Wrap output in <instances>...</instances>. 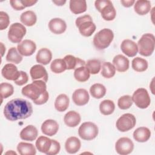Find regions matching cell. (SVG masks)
I'll list each match as a JSON object with an SVG mask.
<instances>
[{"label": "cell", "mask_w": 155, "mask_h": 155, "mask_svg": "<svg viewBox=\"0 0 155 155\" xmlns=\"http://www.w3.org/2000/svg\"><path fill=\"white\" fill-rule=\"evenodd\" d=\"M134 149V143L128 137H123L119 138L115 144L116 151L121 155L130 154Z\"/></svg>", "instance_id": "8fae6325"}, {"label": "cell", "mask_w": 155, "mask_h": 155, "mask_svg": "<svg viewBox=\"0 0 155 155\" xmlns=\"http://www.w3.org/2000/svg\"><path fill=\"white\" fill-rule=\"evenodd\" d=\"M131 66L134 70L137 72H143L148 68V62L143 58L136 57L134 58L131 62Z\"/></svg>", "instance_id": "e575fe53"}, {"label": "cell", "mask_w": 155, "mask_h": 155, "mask_svg": "<svg viewBox=\"0 0 155 155\" xmlns=\"http://www.w3.org/2000/svg\"><path fill=\"white\" fill-rule=\"evenodd\" d=\"M120 49L128 57L135 56L138 51L137 44L135 42L130 39L124 40L120 44Z\"/></svg>", "instance_id": "e0dca14e"}, {"label": "cell", "mask_w": 155, "mask_h": 155, "mask_svg": "<svg viewBox=\"0 0 155 155\" xmlns=\"http://www.w3.org/2000/svg\"><path fill=\"white\" fill-rule=\"evenodd\" d=\"M133 102L139 108H147L151 103V99L147 90L143 88L137 89L131 96Z\"/></svg>", "instance_id": "ba28073f"}, {"label": "cell", "mask_w": 155, "mask_h": 155, "mask_svg": "<svg viewBox=\"0 0 155 155\" xmlns=\"http://www.w3.org/2000/svg\"><path fill=\"white\" fill-rule=\"evenodd\" d=\"M97 126L91 122H85L81 125L78 129L79 137L85 140H91L96 138L98 134Z\"/></svg>", "instance_id": "52a82bcc"}, {"label": "cell", "mask_w": 155, "mask_h": 155, "mask_svg": "<svg viewBox=\"0 0 155 155\" xmlns=\"http://www.w3.org/2000/svg\"><path fill=\"white\" fill-rule=\"evenodd\" d=\"M96 8L101 13L102 18L105 21H112L116 16V11L111 1L109 0L96 1L94 2Z\"/></svg>", "instance_id": "8992f818"}, {"label": "cell", "mask_w": 155, "mask_h": 155, "mask_svg": "<svg viewBox=\"0 0 155 155\" xmlns=\"http://www.w3.org/2000/svg\"><path fill=\"white\" fill-rule=\"evenodd\" d=\"M17 150L21 155H35L36 150L32 143L19 142L17 146Z\"/></svg>", "instance_id": "4dcf8cb0"}, {"label": "cell", "mask_w": 155, "mask_h": 155, "mask_svg": "<svg viewBox=\"0 0 155 155\" xmlns=\"http://www.w3.org/2000/svg\"><path fill=\"white\" fill-rule=\"evenodd\" d=\"M90 93L92 97L96 99H101L106 94V88L101 84L96 83L92 85L90 88Z\"/></svg>", "instance_id": "d6a6232c"}, {"label": "cell", "mask_w": 155, "mask_h": 155, "mask_svg": "<svg viewBox=\"0 0 155 155\" xmlns=\"http://www.w3.org/2000/svg\"><path fill=\"white\" fill-rule=\"evenodd\" d=\"M52 59L51 51L47 48H42L37 53L36 60L37 62L42 65H47Z\"/></svg>", "instance_id": "484cf974"}, {"label": "cell", "mask_w": 155, "mask_h": 155, "mask_svg": "<svg viewBox=\"0 0 155 155\" xmlns=\"http://www.w3.org/2000/svg\"><path fill=\"white\" fill-rule=\"evenodd\" d=\"M114 33L110 28H103L97 32L93 38V44L98 50L107 48L113 41Z\"/></svg>", "instance_id": "277c9868"}, {"label": "cell", "mask_w": 155, "mask_h": 155, "mask_svg": "<svg viewBox=\"0 0 155 155\" xmlns=\"http://www.w3.org/2000/svg\"><path fill=\"white\" fill-rule=\"evenodd\" d=\"M113 65L117 71L125 72L129 68V60L122 54H117L113 59Z\"/></svg>", "instance_id": "d6986e66"}, {"label": "cell", "mask_w": 155, "mask_h": 155, "mask_svg": "<svg viewBox=\"0 0 155 155\" xmlns=\"http://www.w3.org/2000/svg\"><path fill=\"white\" fill-rule=\"evenodd\" d=\"M26 34V28L22 24L15 22L12 24L8 31V38L13 43H20Z\"/></svg>", "instance_id": "30bf717a"}, {"label": "cell", "mask_w": 155, "mask_h": 155, "mask_svg": "<svg viewBox=\"0 0 155 155\" xmlns=\"http://www.w3.org/2000/svg\"><path fill=\"white\" fill-rule=\"evenodd\" d=\"M59 130L58 122L53 119L45 120L41 125L42 133L48 136H53L56 134Z\"/></svg>", "instance_id": "ac0fdd59"}, {"label": "cell", "mask_w": 155, "mask_h": 155, "mask_svg": "<svg viewBox=\"0 0 155 155\" xmlns=\"http://www.w3.org/2000/svg\"><path fill=\"white\" fill-rule=\"evenodd\" d=\"M90 76V73L85 66L77 68L74 71V77L76 81L81 82L87 81Z\"/></svg>", "instance_id": "1f68e13d"}, {"label": "cell", "mask_w": 155, "mask_h": 155, "mask_svg": "<svg viewBox=\"0 0 155 155\" xmlns=\"http://www.w3.org/2000/svg\"><path fill=\"white\" fill-rule=\"evenodd\" d=\"M19 76L18 77V78L15 80L14 82L15 83L19 86L23 85L25 84H26L28 81V76L27 75V74L26 73V72L23 71H19Z\"/></svg>", "instance_id": "7bdbcfd3"}, {"label": "cell", "mask_w": 155, "mask_h": 155, "mask_svg": "<svg viewBox=\"0 0 155 155\" xmlns=\"http://www.w3.org/2000/svg\"><path fill=\"white\" fill-rule=\"evenodd\" d=\"M120 2L123 6L125 7H130L135 3V1L134 0H121Z\"/></svg>", "instance_id": "c3c4849f"}, {"label": "cell", "mask_w": 155, "mask_h": 155, "mask_svg": "<svg viewBox=\"0 0 155 155\" xmlns=\"http://www.w3.org/2000/svg\"><path fill=\"white\" fill-rule=\"evenodd\" d=\"M136 124L135 116L131 113L122 114L116 121L117 129L121 132L128 131L134 127Z\"/></svg>", "instance_id": "9c48e42d"}, {"label": "cell", "mask_w": 155, "mask_h": 155, "mask_svg": "<svg viewBox=\"0 0 155 155\" xmlns=\"http://www.w3.org/2000/svg\"><path fill=\"white\" fill-rule=\"evenodd\" d=\"M61 149V145L59 142L56 140L52 139V144L50 151L47 153V155H56L59 153Z\"/></svg>", "instance_id": "ee69618b"}, {"label": "cell", "mask_w": 155, "mask_h": 155, "mask_svg": "<svg viewBox=\"0 0 155 155\" xmlns=\"http://www.w3.org/2000/svg\"><path fill=\"white\" fill-rule=\"evenodd\" d=\"M20 21L25 25L31 27L36 24L37 17L34 12L31 10H27L21 15Z\"/></svg>", "instance_id": "83f0119b"}, {"label": "cell", "mask_w": 155, "mask_h": 155, "mask_svg": "<svg viewBox=\"0 0 155 155\" xmlns=\"http://www.w3.org/2000/svg\"><path fill=\"white\" fill-rule=\"evenodd\" d=\"M36 44L31 40L25 39L19 43L17 46L18 52L22 56H29L32 55L36 51Z\"/></svg>", "instance_id": "7c38bea8"}, {"label": "cell", "mask_w": 155, "mask_h": 155, "mask_svg": "<svg viewBox=\"0 0 155 155\" xmlns=\"http://www.w3.org/2000/svg\"><path fill=\"white\" fill-rule=\"evenodd\" d=\"M116 73L114 66L110 62H105L102 65L101 74L103 77L109 79L113 78Z\"/></svg>", "instance_id": "8d00e7d4"}, {"label": "cell", "mask_w": 155, "mask_h": 155, "mask_svg": "<svg viewBox=\"0 0 155 155\" xmlns=\"http://www.w3.org/2000/svg\"><path fill=\"white\" fill-rule=\"evenodd\" d=\"M38 132L37 128L32 125H29L24 128L20 132L21 139L27 141H33L38 136Z\"/></svg>", "instance_id": "ffe728a7"}, {"label": "cell", "mask_w": 155, "mask_h": 155, "mask_svg": "<svg viewBox=\"0 0 155 155\" xmlns=\"http://www.w3.org/2000/svg\"><path fill=\"white\" fill-rule=\"evenodd\" d=\"M6 60L8 62L18 64L22 61V56L18 52L16 48L12 47L8 51L6 56Z\"/></svg>", "instance_id": "d590c367"}, {"label": "cell", "mask_w": 155, "mask_h": 155, "mask_svg": "<svg viewBox=\"0 0 155 155\" xmlns=\"http://www.w3.org/2000/svg\"><path fill=\"white\" fill-rule=\"evenodd\" d=\"M151 137L150 130L145 127H139L133 133V137L135 140L139 142H147Z\"/></svg>", "instance_id": "d4e9b609"}, {"label": "cell", "mask_w": 155, "mask_h": 155, "mask_svg": "<svg viewBox=\"0 0 155 155\" xmlns=\"http://www.w3.org/2000/svg\"><path fill=\"white\" fill-rule=\"evenodd\" d=\"M115 109V105L113 101L108 99L104 100L99 105L101 113L105 116L110 115L113 113Z\"/></svg>", "instance_id": "836d02e7"}, {"label": "cell", "mask_w": 155, "mask_h": 155, "mask_svg": "<svg viewBox=\"0 0 155 155\" xmlns=\"http://www.w3.org/2000/svg\"><path fill=\"white\" fill-rule=\"evenodd\" d=\"M1 74L5 79L15 81L18 78L20 73L15 64H7L3 67L1 70Z\"/></svg>", "instance_id": "5bb4252c"}, {"label": "cell", "mask_w": 155, "mask_h": 155, "mask_svg": "<svg viewBox=\"0 0 155 155\" xmlns=\"http://www.w3.org/2000/svg\"><path fill=\"white\" fill-rule=\"evenodd\" d=\"M49 98V94L47 91H46L44 94H42L41 97L36 101H34L33 102L36 105H42L47 102Z\"/></svg>", "instance_id": "bcb514c9"}, {"label": "cell", "mask_w": 155, "mask_h": 155, "mask_svg": "<svg viewBox=\"0 0 155 155\" xmlns=\"http://www.w3.org/2000/svg\"><path fill=\"white\" fill-rule=\"evenodd\" d=\"M30 76L33 81L42 80L45 82L48 81V76L45 68L41 65L37 64L33 65L30 70Z\"/></svg>", "instance_id": "4fadbf2b"}, {"label": "cell", "mask_w": 155, "mask_h": 155, "mask_svg": "<svg viewBox=\"0 0 155 155\" xmlns=\"http://www.w3.org/2000/svg\"><path fill=\"white\" fill-rule=\"evenodd\" d=\"M81 146L80 140L74 136L68 137L65 143V148L66 151L70 154H74L77 153Z\"/></svg>", "instance_id": "cb8c5ba5"}, {"label": "cell", "mask_w": 155, "mask_h": 155, "mask_svg": "<svg viewBox=\"0 0 155 155\" xmlns=\"http://www.w3.org/2000/svg\"><path fill=\"white\" fill-rule=\"evenodd\" d=\"M87 2L85 1L71 0L70 1V9L74 14H80L87 10Z\"/></svg>", "instance_id": "f546056e"}, {"label": "cell", "mask_w": 155, "mask_h": 155, "mask_svg": "<svg viewBox=\"0 0 155 155\" xmlns=\"http://www.w3.org/2000/svg\"><path fill=\"white\" fill-rule=\"evenodd\" d=\"M85 67L92 74H97L101 68V62L99 59H93L88 60L85 64Z\"/></svg>", "instance_id": "74e56055"}, {"label": "cell", "mask_w": 155, "mask_h": 155, "mask_svg": "<svg viewBox=\"0 0 155 155\" xmlns=\"http://www.w3.org/2000/svg\"><path fill=\"white\" fill-rule=\"evenodd\" d=\"M137 45L140 54L143 56H150L154 50V36L151 33L143 34L138 41Z\"/></svg>", "instance_id": "3957f363"}, {"label": "cell", "mask_w": 155, "mask_h": 155, "mask_svg": "<svg viewBox=\"0 0 155 155\" xmlns=\"http://www.w3.org/2000/svg\"><path fill=\"white\" fill-rule=\"evenodd\" d=\"M1 48H2V51H1V56H3L4 55V53L5 51V47L4 46V44L3 43L1 42Z\"/></svg>", "instance_id": "f907efd6"}, {"label": "cell", "mask_w": 155, "mask_h": 155, "mask_svg": "<svg viewBox=\"0 0 155 155\" xmlns=\"http://www.w3.org/2000/svg\"><path fill=\"white\" fill-rule=\"evenodd\" d=\"M51 70L56 74L61 73L67 70L64 61L62 59H56L53 60L50 65Z\"/></svg>", "instance_id": "f35d334b"}, {"label": "cell", "mask_w": 155, "mask_h": 155, "mask_svg": "<svg viewBox=\"0 0 155 155\" xmlns=\"http://www.w3.org/2000/svg\"><path fill=\"white\" fill-rule=\"evenodd\" d=\"M52 2L53 3H54L56 5H59V6H62L63 5L65 4V3L66 2V1L65 0H53L52 1Z\"/></svg>", "instance_id": "681fc988"}, {"label": "cell", "mask_w": 155, "mask_h": 155, "mask_svg": "<svg viewBox=\"0 0 155 155\" xmlns=\"http://www.w3.org/2000/svg\"><path fill=\"white\" fill-rule=\"evenodd\" d=\"M21 2L25 7H31V6L33 5L38 2V1H36V0H21Z\"/></svg>", "instance_id": "7dc6e473"}, {"label": "cell", "mask_w": 155, "mask_h": 155, "mask_svg": "<svg viewBox=\"0 0 155 155\" xmlns=\"http://www.w3.org/2000/svg\"><path fill=\"white\" fill-rule=\"evenodd\" d=\"M48 28L53 33L59 35L63 33L66 30L67 24L63 19L56 18L51 19L49 21Z\"/></svg>", "instance_id": "2e32d148"}, {"label": "cell", "mask_w": 155, "mask_h": 155, "mask_svg": "<svg viewBox=\"0 0 155 155\" xmlns=\"http://www.w3.org/2000/svg\"><path fill=\"white\" fill-rule=\"evenodd\" d=\"M47 91L46 84L42 80H35L22 89V94L33 102L38 100Z\"/></svg>", "instance_id": "7a4b0ae2"}, {"label": "cell", "mask_w": 155, "mask_h": 155, "mask_svg": "<svg viewBox=\"0 0 155 155\" xmlns=\"http://www.w3.org/2000/svg\"><path fill=\"white\" fill-rule=\"evenodd\" d=\"M134 11L139 15H145L151 10V2L147 0H138L134 6Z\"/></svg>", "instance_id": "4316f807"}, {"label": "cell", "mask_w": 155, "mask_h": 155, "mask_svg": "<svg viewBox=\"0 0 155 155\" xmlns=\"http://www.w3.org/2000/svg\"><path fill=\"white\" fill-rule=\"evenodd\" d=\"M51 144L52 139H50V138L44 136H39L37 139L35 143L36 148L40 152L45 153L46 154H47V153L50 151Z\"/></svg>", "instance_id": "603a6c76"}, {"label": "cell", "mask_w": 155, "mask_h": 155, "mask_svg": "<svg viewBox=\"0 0 155 155\" xmlns=\"http://www.w3.org/2000/svg\"><path fill=\"white\" fill-rule=\"evenodd\" d=\"M75 23L80 33L84 36L89 37L96 30V25L93 22L92 18L89 15L78 17Z\"/></svg>", "instance_id": "5b68a950"}, {"label": "cell", "mask_w": 155, "mask_h": 155, "mask_svg": "<svg viewBox=\"0 0 155 155\" xmlns=\"http://www.w3.org/2000/svg\"><path fill=\"white\" fill-rule=\"evenodd\" d=\"M70 100L65 94H61L58 96L54 102V107L59 112L65 111L69 106Z\"/></svg>", "instance_id": "f1b7e54d"}, {"label": "cell", "mask_w": 155, "mask_h": 155, "mask_svg": "<svg viewBox=\"0 0 155 155\" xmlns=\"http://www.w3.org/2000/svg\"><path fill=\"white\" fill-rule=\"evenodd\" d=\"M63 60L65 63L67 70H75L79 67L85 66L86 64L84 60L70 54L66 55Z\"/></svg>", "instance_id": "44dd1931"}, {"label": "cell", "mask_w": 155, "mask_h": 155, "mask_svg": "<svg viewBox=\"0 0 155 155\" xmlns=\"http://www.w3.org/2000/svg\"><path fill=\"white\" fill-rule=\"evenodd\" d=\"M33 113V107L30 102L21 99L16 98L8 102L4 108L5 117L10 121L25 119Z\"/></svg>", "instance_id": "6da1fadb"}, {"label": "cell", "mask_w": 155, "mask_h": 155, "mask_svg": "<svg viewBox=\"0 0 155 155\" xmlns=\"http://www.w3.org/2000/svg\"><path fill=\"white\" fill-rule=\"evenodd\" d=\"M133 100L130 95H124L121 96L117 101V105L121 110H127L133 105Z\"/></svg>", "instance_id": "60d3db41"}, {"label": "cell", "mask_w": 155, "mask_h": 155, "mask_svg": "<svg viewBox=\"0 0 155 155\" xmlns=\"http://www.w3.org/2000/svg\"><path fill=\"white\" fill-rule=\"evenodd\" d=\"M81 117L80 114L75 111H69L64 116V121L69 127H75L80 123Z\"/></svg>", "instance_id": "7402d4cb"}, {"label": "cell", "mask_w": 155, "mask_h": 155, "mask_svg": "<svg viewBox=\"0 0 155 155\" xmlns=\"http://www.w3.org/2000/svg\"><path fill=\"white\" fill-rule=\"evenodd\" d=\"M10 4L13 8L16 10H21L25 8L21 2V0H11Z\"/></svg>", "instance_id": "f6af8a7d"}, {"label": "cell", "mask_w": 155, "mask_h": 155, "mask_svg": "<svg viewBox=\"0 0 155 155\" xmlns=\"http://www.w3.org/2000/svg\"><path fill=\"white\" fill-rule=\"evenodd\" d=\"M72 99L76 105L82 106L88 103L90 99V96L85 89L79 88L73 92Z\"/></svg>", "instance_id": "9a60e30c"}, {"label": "cell", "mask_w": 155, "mask_h": 155, "mask_svg": "<svg viewBox=\"0 0 155 155\" xmlns=\"http://www.w3.org/2000/svg\"><path fill=\"white\" fill-rule=\"evenodd\" d=\"M10 24V19L8 14L4 12H0V30H3L8 27Z\"/></svg>", "instance_id": "b9f144b4"}, {"label": "cell", "mask_w": 155, "mask_h": 155, "mask_svg": "<svg viewBox=\"0 0 155 155\" xmlns=\"http://www.w3.org/2000/svg\"><path fill=\"white\" fill-rule=\"evenodd\" d=\"M1 96L2 99H5L13 94L14 88L10 84L7 82H2L0 85Z\"/></svg>", "instance_id": "ab89813d"}]
</instances>
